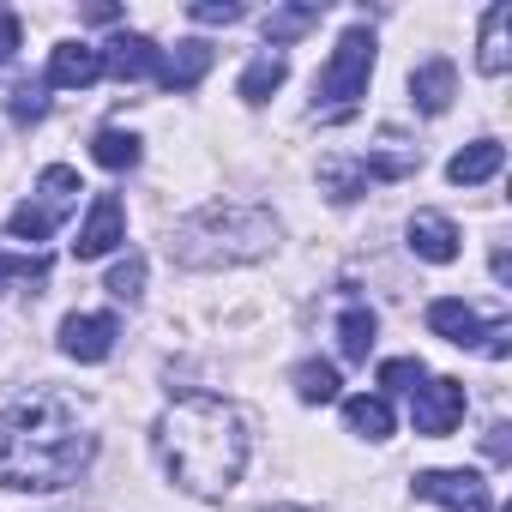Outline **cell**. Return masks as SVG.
<instances>
[{
	"label": "cell",
	"mask_w": 512,
	"mask_h": 512,
	"mask_svg": "<svg viewBox=\"0 0 512 512\" xmlns=\"http://www.w3.org/2000/svg\"><path fill=\"white\" fill-rule=\"evenodd\" d=\"M151 440H157V458L175 476V488H187L199 500H223L247 470V422L235 404H223L211 392L175 398L157 416Z\"/></svg>",
	"instance_id": "obj_1"
},
{
	"label": "cell",
	"mask_w": 512,
	"mask_h": 512,
	"mask_svg": "<svg viewBox=\"0 0 512 512\" xmlns=\"http://www.w3.org/2000/svg\"><path fill=\"white\" fill-rule=\"evenodd\" d=\"M91 428L55 392H31L0 416V488H67L91 464Z\"/></svg>",
	"instance_id": "obj_2"
},
{
	"label": "cell",
	"mask_w": 512,
	"mask_h": 512,
	"mask_svg": "<svg viewBox=\"0 0 512 512\" xmlns=\"http://www.w3.org/2000/svg\"><path fill=\"white\" fill-rule=\"evenodd\" d=\"M175 260L181 266H241L278 247V217L266 205H199L175 223Z\"/></svg>",
	"instance_id": "obj_3"
},
{
	"label": "cell",
	"mask_w": 512,
	"mask_h": 512,
	"mask_svg": "<svg viewBox=\"0 0 512 512\" xmlns=\"http://www.w3.org/2000/svg\"><path fill=\"white\" fill-rule=\"evenodd\" d=\"M368 79H374V31L368 25H350L332 49V61L320 67V109H350L356 97H368Z\"/></svg>",
	"instance_id": "obj_4"
},
{
	"label": "cell",
	"mask_w": 512,
	"mask_h": 512,
	"mask_svg": "<svg viewBox=\"0 0 512 512\" xmlns=\"http://www.w3.org/2000/svg\"><path fill=\"white\" fill-rule=\"evenodd\" d=\"M410 422H416V434H428V440H446L458 422H464V380H422V392L410 398Z\"/></svg>",
	"instance_id": "obj_5"
},
{
	"label": "cell",
	"mask_w": 512,
	"mask_h": 512,
	"mask_svg": "<svg viewBox=\"0 0 512 512\" xmlns=\"http://www.w3.org/2000/svg\"><path fill=\"white\" fill-rule=\"evenodd\" d=\"M416 494L446 506V512H494V494H488V482L476 470H422Z\"/></svg>",
	"instance_id": "obj_6"
},
{
	"label": "cell",
	"mask_w": 512,
	"mask_h": 512,
	"mask_svg": "<svg viewBox=\"0 0 512 512\" xmlns=\"http://www.w3.org/2000/svg\"><path fill=\"white\" fill-rule=\"evenodd\" d=\"M121 241H127V205H121V193H97L85 223H79L73 253H79V260H103V253H115Z\"/></svg>",
	"instance_id": "obj_7"
},
{
	"label": "cell",
	"mask_w": 512,
	"mask_h": 512,
	"mask_svg": "<svg viewBox=\"0 0 512 512\" xmlns=\"http://www.w3.org/2000/svg\"><path fill=\"white\" fill-rule=\"evenodd\" d=\"M115 338H121L115 314H67V320H61V350H67L73 362H109Z\"/></svg>",
	"instance_id": "obj_8"
},
{
	"label": "cell",
	"mask_w": 512,
	"mask_h": 512,
	"mask_svg": "<svg viewBox=\"0 0 512 512\" xmlns=\"http://www.w3.org/2000/svg\"><path fill=\"white\" fill-rule=\"evenodd\" d=\"M103 79V49L97 43H55L49 55V85L55 91H85Z\"/></svg>",
	"instance_id": "obj_9"
},
{
	"label": "cell",
	"mask_w": 512,
	"mask_h": 512,
	"mask_svg": "<svg viewBox=\"0 0 512 512\" xmlns=\"http://www.w3.org/2000/svg\"><path fill=\"white\" fill-rule=\"evenodd\" d=\"M428 332H434V338H446V344H458V350H476V344L488 338L482 314H476L470 302H458V296L428 302Z\"/></svg>",
	"instance_id": "obj_10"
},
{
	"label": "cell",
	"mask_w": 512,
	"mask_h": 512,
	"mask_svg": "<svg viewBox=\"0 0 512 512\" xmlns=\"http://www.w3.org/2000/svg\"><path fill=\"white\" fill-rule=\"evenodd\" d=\"M410 253L428 266H452L458 260V223L440 217V211H416L410 217Z\"/></svg>",
	"instance_id": "obj_11"
},
{
	"label": "cell",
	"mask_w": 512,
	"mask_h": 512,
	"mask_svg": "<svg viewBox=\"0 0 512 512\" xmlns=\"http://www.w3.org/2000/svg\"><path fill=\"white\" fill-rule=\"evenodd\" d=\"M211 55H217V49H211L205 37H187V43H175V49L157 61V85H163V91H193V85L211 73Z\"/></svg>",
	"instance_id": "obj_12"
},
{
	"label": "cell",
	"mask_w": 512,
	"mask_h": 512,
	"mask_svg": "<svg viewBox=\"0 0 512 512\" xmlns=\"http://www.w3.org/2000/svg\"><path fill=\"white\" fill-rule=\"evenodd\" d=\"M452 97H458V67H452L446 55H434V61H422V67L410 73V103H416L422 115H446Z\"/></svg>",
	"instance_id": "obj_13"
},
{
	"label": "cell",
	"mask_w": 512,
	"mask_h": 512,
	"mask_svg": "<svg viewBox=\"0 0 512 512\" xmlns=\"http://www.w3.org/2000/svg\"><path fill=\"white\" fill-rule=\"evenodd\" d=\"M157 61H163V49L151 43V37H115L109 49H103V73H115V79H157Z\"/></svg>",
	"instance_id": "obj_14"
},
{
	"label": "cell",
	"mask_w": 512,
	"mask_h": 512,
	"mask_svg": "<svg viewBox=\"0 0 512 512\" xmlns=\"http://www.w3.org/2000/svg\"><path fill=\"white\" fill-rule=\"evenodd\" d=\"M362 169H368V181H404V175L422 169V145H404L398 133H380V145H368Z\"/></svg>",
	"instance_id": "obj_15"
},
{
	"label": "cell",
	"mask_w": 512,
	"mask_h": 512,
	"mask_svg": "<svg viewBox=\"0 0 512 512\" xmlns=\"http://www.w3.org/2000/svg\"><path fill=\"white\" fill-rule=\"evenodd\" d=\"M500 163H506V145H500V139H476V145H464V151L446 163V181H458V187H482V181L500 175Z\"/></svg>",
	"instance_id": "obj_16"
},
{
	"label": "cell",
	"mask_w": 512,
	"mask_h": 512,
	"mask_svg": "<svg viewBox=\"0 0 512 512\" xmlns=\"http://www.w3.org/2000/svg\"><path fill=\"white\" fill-rule=\"evenodd\" d=\"M506 31H512V7H506V0H494V7L482 13V49H476V67H482L488 79H500V73L512 67V49H506Z\"/></svg>",
	"instance_id": "obj_17"
},
{
	"label": "cell",
	"mask_w": 512,
	"mask_h": 512,
	"mask_svg": "<svg viewBox=\"0 0 512 512\" xmlns=\"http://www.w3.org/2000/svg\"><path fill=\"white\" fill-rule=\"evenodd\" d=\"M344 428L356 440H392V404L380 392H356V398H344Z\"/></svg>",
	"instance_id": "obj_18"
},
{
	"label": "cell",
	"mask_w": 512,
	"mask_h": 512,
	"mask_svg": "<svg viewBox=\"0 0 512 512\" xmlns=\"http://www.w3.org/2000/svg\"><path fill=\"white\" fill-rule=\"evenodd\" d=\"M284 79H290V61H284L278 49H266V55L247 61V73H241L235 91H241V103H272V91H278Z\"/></svg>",
	"instance_id": "obj_19"
},
{
	"label": "cell",
	"mask_w": 512,
	"mask_h": 512,
	"mask_svg": "<svg viewBox=\"0 0 512 512\" xmlns=\"http://www.w3.org/2000/svg\"><path fill=\"white\" fill-rule=\"evenodd\" d=\"M79 193H85V187H79V169H67V163H49V169L37 175V205H43L55 223L79 205Z\"/></svg>",
	"instance_id": "obj_20"
},
{
	"label": "cell",
	"mask_w": 512,
	"mask_h": 512,
	"mask_svg": "<svg viewBox=\"0 0 512 512\" xmlns=\"http://www.w3.org/2000/svg\"><path fill=\"white\" fill-rule=\"evenodd\" d=\"M374 332H380L374 308H344V320H338V350H344L350 362H368V350H374Z\"/></svg>",
	"instance_id": "obj_21"
},
{
	"label": "cell",
	"mask_w": 512,
	"mask_h": 512,
	"mask_svg": "<svg viewBox=\"0 0 512 512\" xmlns=\"http://www.w3.org/2000/svg\"><path fill=\"white\" fill-rule=\"evenodd\" d=\"M91 157H97L103 169H115V175H121V169H133V163H139V139H133V133H121V127H103V133L91 139Z\"/></svg>",
	"instance_id": "obj_22"
},
{
	"label": "cell",
	"mask_w": 512,
	"mask_h": 512,
	"mask_svg": "<svg viewBox=\"0 0 512 512\" xmlns=\"http://www.w3.org/2000/svg\"><path fill=\"white\" fill-rule=\"evenodd\" d=\"M338 386H344V380H338L332 362H302V368H296V398H302V404H332Z\"/></svg>",
	"instance_id": "obj_23"
},
{
	"label": "cell",
	"mask_w": 512,
	"mask_h": 512,
	"mask_svg": "<svg viewBox=\"0 0 512 512\" xmlns=\"http://www.w3.org/2000/svg\"><path fill=\"white\" fill-rule=\"evenodd\" d=\"M7 235L37 247V241H49V235H55V217H49L37 199H25V205H13V211H7Z\"/></svg>",
	"instance_id": "obj_24"
},
{
	"label": "cell",
	"mask_w": 512,
	"mask_h": 512,
	"mask_svg": "<svg viewBox=\"0 0 512 512\" xmlns=\"http://www.w3.org/2000/svg\"><path fill=\"white\" fill-rule=\"evenodd\" d=\"M320 187H326L338 205H350V199L368 193V169H362V163H326V169H320Z\"/></svg>",
	"instance_id": "obj_25"
},
{
	"label": "cell",
	"mask_w": 512,
	"mask_h": 512,
	"mask_svg": "<svg viewBox=\"0 0 512 512\" xmlns=\"http://www.w3.org/2000/svg\"><path fill=\"white\" fill-rule=\"evenodd\" d=\"M115 302H139L145 296V253H127V260L109 272V284H103Z\"/></svg>",
	"instance_id": "obj_26"
},
{
	"label": "cell",
	"mask_w": 512,
	"mask_h": 512,
	"mask_svg": "<svg viewBox=\"0 0 512 512\" xmlns=\"http://www.w3.org/2000/svg\"><path fill=\"white\" fill-rule=\"evenodd\" d=\"M422 380H428V368L416 362V356H392V362H380V386L386 392H422Z\"/></svg>",
	"instance_id": "obj_27"
},
{
	"label": "cell",
	"mask_w": 512,
	"mask_h": 512,
	"mask_svg": "<svg viewBox=\"0 0 512 512\" xmlns=\"http://www.w3.org/2000/svg\"><path fill=\"white\" fill-rule=\"evenodd\" d=\"M320 13H326V7H290V13H272V19H266V37H272V43L302 37L308 25H320Z\"/></svg>",
	"instance_id": "obj_28"
},
{
	"label": "cell",
	"mask_w": 512,
	"mask_h": 512,
	"mask_svg": "<svg viewBox=\"0 0 512 512\" xmlns=\"http://www.w3.org/2000/svg\"><path fill=\"white\" fill-rule=\"evenodd\" d=\"M49 278V260H13V253H0V290L7 284H43Z\"/></svg>",
	"instance_id": "obj_29"
},
{
	"label": "cell",
	"mask_w": 512,
	"mask_h": 512,
	"mask_svg": "<svg viewBox=\"0 0 512 512\" xmlns=\"http://www.w3.org/2000/svg\"><path fill=\"white\" fill-rule=\"evenodd\" d=\"M7 109H13V121H43V85H13L7 91Z\"/></svg>",
	"instance_id": "obj_30"
},
{
	"label": "cell",
	"mask_w": 512,
	"mask_h": 512,
	"mask_svg": "<svg viewBox=\"0 0 512 512\" xmlns=\"http://www.w3.org/2000/svg\"><path fill=\"white\" fill-rule=\"evenodd\" d=\"M19 43H25V37H19V13H13V7H0V67L19 55Z\"/></svg>",
	"instance_id": "obj_31"
},
{
	"label": "cell",
	"mask_w": 512,
	"mask_h": 512,
	"mask_svg": "<svg viewBox=\"0 0 512 512\" xmlns=\"http://www.w3.org/2000/svg\"><path fill=\"white\" fill-rule=\"evenodd\" d=\"M193 19H199V25H235L241 7H235V0H223V7H217V0H205V7H193Z\"/></svg>",
	"instance_id": "obj_32"
},
{
	"label": "cell",
	"mask_w": 512,
	"mask_h": 512,
	"mask_svg": "<svg viewBox=\"0 0 512 512\" xmlns=\"http://www.w3.org/2000/svg\"><path fill=\"white\" fill-rule=\"evenodd\" d=\"M488 452H494V458H506V422H494V428H488Z\"/></svg>",
	"instance_id": "obj_33"
},
{
	"label": "cell",
	"mask_w": 512,
	"mask_h": 512,
	"mask_svg": "<svg viewBox=\"0 0 512 512\" xmlns=\"http://www.w3.org/2000/svg\"><path fill=\"white\" fill-rule=\"evenodd\" d=\"M272 512H308V506H272Z\"/></svg>",
	"instance_id": "obj_34"
}]
</instances>
